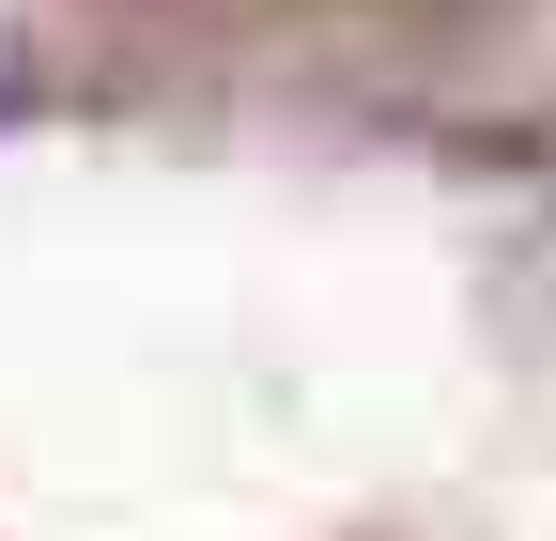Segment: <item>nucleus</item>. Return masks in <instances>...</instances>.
Segmentation results:
<instances>
[{"label": "nucleus", "mask_w": 556, "mask_h": 541, "mask_svg": "<svg viewBox=\"0 0 556 541\" xmlns=\"http://www.w3.org/2000/svg\"><path fill=\"white\" fill-rule=\"evenodd\" d=\"M0 93H16V32H0Z\"/></svg>", "instance_id": "obj_1"}]
</instances>
